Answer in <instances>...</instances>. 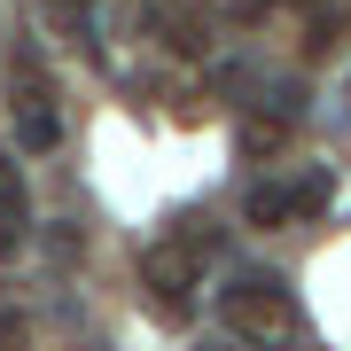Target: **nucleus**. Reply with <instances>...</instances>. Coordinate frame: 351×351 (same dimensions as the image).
I'll use <instances>...</instances> for the list:
<instances>
[{"instance_id": "1", "label": "nucleus", "mask_w": 351, "mask_h": 351, "mask_svg": "<svg viewBox=\"0 0 351 351\" xmlns=\"http://www.w3.org/2000/svg\"><path fill=\"white\" fill-rule=\"evenodd\" d=\"M211 250H219V234L188 219L180 234H164L156 250L141 258V289H149V313H156L164 328H188V320H195V289H203Z\"/></svg>"}, {"instance_id": "2", "label": "nucleus", "mask_w": 351, "mask_h": 351, "mask_svg": "<svg viewBox=\"0 0 351 351\" xmlns=\"http://www.w3.org/2000/svg\"><path fill=\"white\" fill-rule=\"evenodd\" d=\"M219 320H226V336H242V343H289L297 336V304H289V289L274 274L226 281L219 289Z\"/></svg>"}, {"instance_id": "3", "label": "nucleus", "mask_w": 351, "mask_h": 351, "mask_svg": "<svg viewBox=\"0 0 351 351\" xmlns=\"http://www.w3.org/2000/svg\"><path fill=\"white\" fill-rule=\"evenodd\" d=\"M55 141H63V117H55V86L24 63V78H16V149L47 156Z\"/></svg>"}, {"instance_id": "4", "label": "nucleus", "mask_w": 351, "mask_h": 351, "mask_svg": "<svg viewBox=\"0 0 351 351\" xmlns=\"http://www.w3.org/2000/svg\"><path fill=\"white\" fill-rule=\"evenodd\" d=\"M242 219H250V226H289V219H304V188H297V180H265V188L242 195Z\"/></svg>"}, {"instance_id": "5", "label": "nucleus", "mask_w": 351, "mask_h": 351, "mask_svg": "<svg viewBox=\"0 0 351 351\" xmlns=\"http://www.w3.org/2000/svg\"><path fill=\"white\" fill-rule=\"evenodd\" d=\"M149 16H156V39H164L172 55H195V47H203V16H195V8L164 0V8H149Z\"/></svg>"}, {"instance_id": "6", "label": "nucleus", "mask_w": 351, "mask_h": 351, "mask_svg": "<svg viewBox=\"0 0 351 351\" xmlns=\"http://www.w3.org/2000/svg\"><path fill=\"white\" fill-rule=\"evenodd\" d=\"M32 8L47 16V24L63 32V39H78V47H94V8H86V0H32Z\"/></svg>"}, {"instance_id": "7", "label": "nucleus", "mask_w": 351, "mask_h": 351, "mask_svg": "<svg viewBox=\"0 0 351 351\" xmlns=\"http://www.w3.org/2000/svg\"><path fill=\"white\" fill-rule=\"evenodd\" d=\"M265 117H281V125L304 117V86H297V78H274V86H265Z\"/></svg>"}, {"instance_id": "8", "label": "nucleus", "mask_w": 351, "mask_h": 351, "mask_svg": "<svg viewBox=\"0 0 351 351\" xmlns=\"http://www.w3.org/2000/svg\"><path fill=\"white\" fill-rule=\"evenodd\" d=\"M0 219H24V172H16V156H0Z\"/></svg>"}, {"instance_id": "9", "label": "nucleus", "mask_w": 351, "mask_h": 351, "mask_svg": "<svg viewBox=\"0 0 351 351\" xmlns=\"http://www.w3.org/2000/svg\"><path fill=\"white\" fill-rule=\"evenodd\" d=\"M281 149V117H258V125H242V156H274Z\"/></svg>"}, {"instance_id": "10", "label": "nucleus", "mask_w": 351, "mask_h": 351, "mask_svg": "<svg viewBox=\"0 0 351 351\" xmlns=\"http://www.w3.org/2000/svg\"><path fill=\"white\" fill-rule=\"evenodd\" d=\"M16 242H24V219H0V258H8Z\"/></svg>"}]
</instances>
